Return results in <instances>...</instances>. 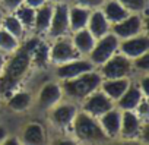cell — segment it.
Returning <instances> with one entry per match:
<instances>
[{
	"label": "cell",
	"mask_w": 149,
	"mask_h": 145,
	"mask_svg": "<svg viewBox=\"0 0 149 145\" xmlns=\"http://www.w3.org/2000/svg\"><path fill=\"white\" fill-rule=\"evenodd\" d=\"M31 67L32 62L28 48L25 44L19 46L16 51L10 53L9 60L5 62L3 70L0 74V97L8 98L13 91H16Z\"/></svg>",
	"instance_id": "obj_1"
},
{
	"label": "cell",
	"mask_w": 149,
	"mask_h": 145,
	"mask_svg": "<svg viewBox=\"0 0 149 145\" xmlns=\"http://www.w3.org/2000/svg\"><path fill=\"white\" fill-rule=\"evenodd\" d=\"M101 82H102V76L100 75V72H95L94 69L85 72L79 76H74L72 79H64L61 84V91L64 95H67L72 100L82 101L91 92L98 90Z\"/></svg>",
	"instance_id": "obj_2"
},
{
	"label": "cell",
	"mask_w": 149,
	"mask_h": 145,
	"mask_svg": "<svg viewBox=\"0 0 149 145\" xmlns=\"http://www.w3.org/2000/svg\"><path fill=\"white\" fill-rule=\"evenodd\" d=\"M74 138L85 144H98L102 141H107V135L104 133L100 122L97 117L82 111H78L72 122Z\"/></svg>",
	"instance_id": "obj_3"
},
{
	"label": "cell",
	"mask_w": 149,
	"mask_h": 145,
	"mask_svg": "<svg viewBox=\"0 0 149 145\" xmlns=\"http://www.w3.org/2000/svg\"><path fill=\"white\" fill-rule=\"evenodd\" d=\"M118 41L120 40L113 32H108L101 38L95 40V44L91 53L88 54L91 63L94 66H101L102 63H105L111 56H114L118 51Z\"/></svg>",
	"instance_id": "obj_4"
},
{
	"label": "cell",
	"mask_w": 149,
	"mask_h": 145,
	"mask_svg": "<svg viewBox=\"0 0 149 145\" xmlns=\"http://www.w3.org/2000/svg\"><path fill=\"white\" fill-rule=\"evenodd\" d=\"M132 60L121 53H116L111 56L105 63H102L100 67V75L102 79H117V78H126L132 72Z\"/></svg>",
	"instance_id": "obj_5"
},
{
	"label": "cell",
	"mask_w": 149,
	"mask_h": 145,
	"mask_svg": "<svg viewBox=\"0 0 149 145\" xmlns=\"http://www.w3.org/2000/svg\"><path fill=\"white\" fill-rule=\"evenodd\" d=\"M114 107V101L105 95L101 88L95 90L94 92H91L88 97H85L82 100V109L85 113L94 116V117H100L101 114H104L105 111H108L110 109Z\"/></svg>",
	"instance_id": "obj_6"
},
{
	"label": "cell",
	"mask_w": 149,
	"mask_h": 145,
	"mask_svg": "<svg viewBox=\"0 0 149 145\" xmlns=\"http://www.w3.org/2000/svg\"><path fill=\"white\" fill-rule=\"evenodd\" d=\"M78 57H81V53L73 46L72 40H67L66 37L56 38L54 44L50 47V62L57 66Z\"/></svg>",
	"instance_id": "obj_7"
},
{
	"label": "cell",
	"mask_w": 149,
	"mask_h": 145,
	"mask_svg": "<svg viewBox=\"0 0 149 145\" xmlns=\"http://www.w3.org/2000/svg\"><path fill=\"white\" fill-rule=\"evenodd\" d=\"M118 51L130 60H134L136 57L149 51V37L140 32L137 35L124 38L118 41Z\"/></svg>",
	"instance_id": "obj_8"
},
{
	"label": "cell",
	"mask_w": 149,
	"mask_h": 145,
	"mask_svg": "<svg viewBox=\"0 0 149 145\" xmlns=\"http://www.w3.org/2000/svg\"><path fill=\"white\" fill-rule=\"evenodd\" d=\"M70 31L69 28V6L66 3H57L53 6V16L51 24L48 28V35L53 38L64 37Z\"/></svg>",
	"instance_id": "obj_9"
},
{
	"label": "cell",
	"mask_w": 149,
	"mask_h": 145,
	"mask_svg": "<svg viewBox=\"0 0 149 145\" xmlns=\"http://www.w3.org/2000/svg\"><path fill=\"white\" fill-rule=\"evenodd\" d=\"M95 66L91 63L89 59H84V57H78V59H73L70 62L61 63L57 66V72L56 75L58 79L64 81V79H72L74 76H79L85 72L94 70Z\"/></svg>",
	"instance_id": "obj_10"
},
{
	"label": "cell",
	"mask_w": 149,
	"mask_h": 145,
	"mask_svg": "<svg viewBox=\"0 0 149 145\" xmlns=\"http://www.w3.org/2000/svg\"><path fill=\"white\" fill-rule=\"evenodd\" d=\"M143 21L139 13H129L123 21L113 25V34L118 40H124L133 35H137L142 32Z\"/></svg>",
	"instance_id": "obj_11"
},
{
	"label": "cell",
	"mask_w": 149,
	"mask_h": 145,
	"mask_svg": "<svg viewBox=\"0 0 149 145\" xmlns=\"http://www.w3.org/2000/svg\"><path fill=\"white\" fill-rule=\"evenodd\" d=\"M78 113V109L72 103H57L50 109V120L57 127H67L72 126V122Z\"/></svg>",
	"instance_id": "obj_12"
},
{
	"label": "cell",
	"mask_w": 149,
	"mask_h": 145,
	"mask_svg": "<svg viewBox=\"0 0 149 145\" xmlns=\"http://www.w3.org/2000/svg\"><path fill=\"white\" fill-rule=\"evenodd\" d=\"M142 120L134 110H124L121 111V125H120V136L123 139H134L140 133Z\"/></svg>",
	"instance_id": "obj_13"
},
{
	"label": "cell",
	"mask_w": 149,
	"mask_h": 145,
	"mask_svg": "<svg viewBox=\"0 0 149 145\" xmlns=\"http://www.w3.org/2000/svg\"><path fill=\"white\" fill-rule=\"evenodd\" d=\"M25 47L29 51L32 66L44 67L50 62V46L40 38H31L25 43Z\"/></svg>",
	"instance_id": "obj_14"
},
{
	"label": "cell",
	"mask_w": 149,
	"mask_h": 145,
	"mask_svg": "<svg viewBox=\"0 0 149 145\" xmlns=\"http://www.w3.org/2000/svg\"><path fill=\"white\" fill-rule=\"evenodd\" d=\"M61 97H63L61 85H58L56 82H48L40 90L37 104L42 110H50L53 106H56L57 103L61 101Z\"/></svg>",
	"instance_id": "obj_15"
},
{
	"label": "cell",
	"mask_w": 149,
	"mask_h": 145,
	"mask_svg": "<svg viewBox=\"0 0 149 145\" xmlns=\"http://www.w3.org/2000/svg\"><path fill=\"white\" fill-rule=\"evenodd\" d=\"M98 122L108 139L117 138L120 133V125H121V110H118L117 107H113L104 114H101L98 117Z\"/></svg>",
	"instance_id": "obj_16"
},
{
	"label": "cell",
	"mask_w": 149,
	"mask_h": 145,
	"mask_svg": "<svg viewBox=\"0 0 149 145\" xmlns=\"http://www.w3.org/2000/svg\"><path fill=\"white\" fill-rule=\"evenodd\" d=\"M130 84L132 82H130V79L127 76L126 78H117V79H102L100 88H101V91L105 95H108L116 103L124 94V91L129 88Z\"/></svg>",
	"instance_id": "obj_17"
},
{
	"label": "cell",
	"mask_w": 149,
	"mask_h": 145,
	"mask_svg": "<svg viewBox=\"0 0 149 145\" xmlns=\"http://www.w3.org/2000/svg\"><path fill=\"white\" fill-rule=\"evenodd\" d=\"M86 28L95 37V40H98L102 35H105V34L110 32V22L107 21V18H105V15L102 13L101 9H95L89 15Z\"/></svg>",
	"instance_id": "obj_18"
},
{
	"label": "cell",
	"mask_w": 149,
	"mask_h": 145,
	"mask_svg": "<svg viewBox=\"0 0 149 145\" xmlns=\"http://www.w3.org/2000/svg\"><path fill=\"white\" fill-rule=\"evenodd\" d=\"M145 95L142 94L139 85H129V88L124 91V94L116 101L117 109L124 111V110H136V107L139 106V103L142 101Z\"/></svg>",
	"instance_id": "obj_19"
},
{
	"label": "cell",
	"mask_w": 149,
	"mask_h": 145,
	"mask_svg": "<svg viewBox=\"0 0 149 145\" xmlns=\"http://www.w3.org/2000/svg\"><path fill=\"white\" fill-rule=\"evenodd\" d=\"M91 15V9L84 8V6H72L69 8V28L70 31H79L86 28L88 25V19Z\"/></svg>",
	"instance_id": "obj_20"
},
{
	"label": "cell",
	"mask_w": 149,
	"mask_h": 145,
	"mask_svg": "<svg viewBox=\"0 0 149 145\" xmlns=\"http://www.w3.org/2000/svg\"><path fill=\"white\" fill-rule=\"evenodd\" d=\"M102 13L105 15L107 21L110 24H117L123 21L130 12L118 2V0H107L102 3Z\"/></svg>",
	"instance_id": "obj_21"
},
{
	"label": "cell",
	"mask_w": 149,
	"mask_h": 145,
	"mask_svg": "<svg viewBox=\"0 0 149 145\" xmlns=\"http://www.w3.org/2000/svg\"><path fill=\"white\" fill-rule=\"evenodd\" d=\"M72 43L76 47V50L81 53V56H88L95 44V37L88 31V28H84V29L73 32Z\"/></svg>",
	"instance_id": "obj_22"
},
{
	"label": "cell",
	"mask_w": 149,
	"mask_h": 145,
	"mask_svg": "<svg viewBox=\"0 0 149 145\" xmlns=\"http://www.w3.org/2000/svg\"><path fill=\"white\" fill-rule=\"evenodd\" d=\"M22 142L26 145H41L45 142V132L42 125L37 122H31L24 127Z\"/></svg>",
	"instance_id": "obj_23"
},
{
	"label": "cell",
	"mask_w": 149,
	"mask_h": 145,
	"mask_svg": "<svg viewBox=\"0 0 149 145\" xmlns=\"http://www.w3.org/2000/svg\"><path fill=\"white\" fill-rule=\"evenodd\" d=\"M53 16V6L44 3L42 6L35 9V19H34V29L40 34L47 32L51 24Z\"/></svg>",
	"instance_id": "obj_24"
},
{
	"label": "cell",
	"mask_w": 149,
	"mask_h": 145,
	"mask_svg": "<svg viewBox=\"0 0 149 145\" xmlns=\"http://www.w3.org/2000/svg\"><path fill=\"white\" fill-rule=\"evenodd\" d=\"M31 94L26 91H13L9 97H8V107L12 111L21 113V111H26L31 106Z\"/></svg>",
	"instance_id": "obj_25"
},
{
	"label": "cell",
	"mask_w": 149,
	"mask_h": 145,
	"mask_svg": "<svg viewBox=\"0 0 149 145\" xmlns=\"http://www.w3.org/2000/svg\"><path fill=\"white\" fill-rule=\"evenodd\" d=\"M21 41L15 35H12L9 31L0 27V51L2 53H13L19 48Z\"/></svg>",
	"instance_id": "obj_26"
},
{
	"label": "cell",
	"mask_w": 149,
	"mask_h": 145,
	"mask_svg": "<svg viewBox=\"0 0 149 145\" xmlns=\"http://www.w3.org/2000/svg\"><path fill=\"white\" fill-rule=\"evenodd\" d=\"M2 28H5L6 31H9L12 35H15L16 38H22L24 34H25V27L21 24V21L13 15H8V16H3L2 18Z\"/></svg>",
	"instance_id": "obj_27"
},
{
	"label": "cell",
	"mask_w": 149,
	"mask_h": 145,
	"mask_svg": "<svg viewBox=\"0 0 149 145\" xmlns=\"http://www.w3.org/2000/svg\"><path fill=\"white\" fill-rule=\"evenodd\" d=\"M15 12V16L21 21V24L26 28H34V19H35V9L22 3L18 9L13 11Z\"/></svg>",
	"instance_id": "obj_28"
},
{
	"label": "cell",
	"mask_w": 149,
	"mask_h": 145,
	"mask_svg": "<svg viewBox=\"0 0 149 145\" xmlns=\"http://www.w3.org/2000/svg\"><path fill=\"white\" fill-rule=\"evenodd\" d=\"M130 13H142L148 9V0H118Z\"/></svg>",
	"instance_id": "obj_29"
},
{
	"label": "cell",
	"mask_w": 149,
	"mask_h": 145,
	"mask_svg": "<svg viewBox=\"0 0 149 145\" xmlns=\"http://www.w3.org/2000/svg\"><path fill=\"white\" fill-rule=\"evenodd\" d=\"M134 60H136L134 62V66L137 69H140L143 72H148L149 70V51L145 53V54H142V56H139V57H136Z\"/></svg>",
	"instance_id": "obj_30"
},
{
	"label": "cell",
	"mask_w": 149,
	"mask_h": 145,
	"mask_svg": "<svg viewBox=\"0 0 149 145\" xmlns=\"http://www.w3.org/2000/svg\"><path fill=\"white\" fill-rule=\"evenodd\" d=\"M74 2H76V5L88 8V9H98L100 6H102L105 0H74Z\"/></svg>",
	"instance_id": "obj_31"
},
{
	"label": "cell",
	"mask_w": 149,
	"mask_h": 145,
	"mask_svg": "<svg viewBox=\"0 0 149 145\" xmlns=\"http://www.w3.org/2000/svg\"><path fill=\"white\" fill-rule=\"evenodd\" d=\"M24 3V0H0V5H2L6 11H15L18 9L21 5Z\"/></svg>",
	"instance_id": "obj_32"
},
{
	"label": "cell",
	"mask_w": 149,
	"mask_h": 145,
	"mask_svg": "<svg viewBox=\"0 0 149 145\" xmlns=\"http://www.w3.org/2000/svg\"><path fill=\"white\" fill-rule=\"evenodd\" d=\"M139 88H140V91H142V94L145 97H149V76L148 75L143 76V79L139 84Z\"/></svg>",
	"instance_id": "obj_33"
},
{
	"label": "cell",
	"mask_w": 149,
	"mask_h": 145,
	"mask_svg": "<svg viewBox=\"0 0 149 145\" xmlns=\"http://www.w3.org/2000/svg\"><path fill=\"white\" fill-rule=\"evenodd\" d=\"M24 3L31 6V8H34V9H37V8L42 6L44 3H47V0H24Z\"/></svg>",
	"instance_id": "obj_34"
},
{
	"label": "cell",
	"mask_w": 149,
	"mask_h": 145,
	"mask_svg": "<svg viewBox=\"0 0 149 145\" xmlns=\"http://www.w3.org/2000/svg\"><path fill=\"white\" fill-rule=\"evenodd\" d=\"M2 144H5V145H19L21 144V139H18V138H8L6 136Z\"/></svg>",
	"instance_id": "obj_35"
},
{
	"label": "cell",
	"mask_w": 149,
	"mask_h": 145,
	"mask_svg": "<svg viewBox=\"0 0 149 145\" xmlns=\"http://www.w3.org/2000/svg\"><path fill=\"white\" fill-rule=\"evenodd\" d=\"M8 136V133H6V129L3 127V126H0V144L3 142V139Z\"/></svg>",
	"instance_id": "obj_36"
},
{
	"label": "cell",
	"mask_w": 149,
	"mask_h": 145,
	"mask_svg": "<svg viewBox=\"0 0 149 145\" xmlns=\"http://www.w3.org/2000/svg\"><path fill=\"white\" fill-rule=\"evenodd\" d=\"M5 56H3V53L0 51V74H2V70H3V66H5Z\"/></svg>",
	"instance_id": "obj_37"
},
{
	"label": "cell",
	"mask_w": 149,
	"mask_h": 145,
	"mask_svg": "<svg viewBox=\"0 0 149 145\" xmlns=\"http://www.w3.org/2000/svg\"><path fill=\"white\" fill-rule=\"evenodd\" d=\"M2 18H3V15H2V13H0V25H2Z\"/></svg>",
	"instance_id": "obj_38"
},
{
	"label": "cell",
	"mask_w": 149,
	"mask_h": 145,
	"mask_svg": "<svg viewBox=\"0 0 149 145\" xmlns=\"http://www.w3.org/2000/svg\"><path fill=\"white\" fill-rule=\"evenodd\" d=\"M47 2H48V0H47ZM50 2H60V0H50Z\"/></svg>",
	"instance_id": "obj_39"
}]
</instances>
